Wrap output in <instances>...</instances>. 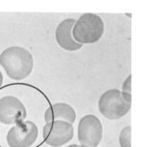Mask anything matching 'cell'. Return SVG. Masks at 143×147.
Returning <instances> with one entry per match:
<instances>
[{"mask_svg":"<svg viewBox=\"0 0 143 147\" xmlns=\"http://www.w3.org/2000/svg\"><path fill=\"white\" fill-rule=\"evenodd\" d=\"M0 65L9 79L20 81L31 74L34 62L27 49L20 46H11L0 55Z\"/></svg>","mask_w":143,"mask_h":147,"instance_id":"6da1fadb","label":"cell"},{"mask_svg":"<svg viewBox=\"0 0 143 147\" xmlns=\"http://www.w3.org/2000/svg\"><path fill=\"white\" fill-rule=\"evenodd\" d=\"M132 107V95L123 93L118 89L105 91L100 97L98 108L104 118L118 120L129 112Z\"/></svg>","mask_w":143,"mask_h":147,"instance_id":"7a4b0ae2","label":"cell"},{"mask_svg":"<svg viewBox=\"0 0 143 147\" xmlns=\"http://www.w3.org/2000/svg\"><path fill=\"white\" fill-rule=\"evenodd\" d=\"M72 33L73 39L82 45L94 44L103 35L104 23L97 14L86 13L76 20Z\"/></svg>","mask_w":143,"mask_h":147,"instance_id":"3957f363","label":"cell"},{"mask_svg":"<svg viewBox=\"0 0 143 147\" xmlns=\"http://www.w3.org/2000/svg\"><path fill=\"white\" fill-rule=\"evenodd\" d=\"M103 125L94 115H86L78 125V139L80 145L86 147H98L103 139Z\"/></svg>","mask_w":143,"mask_h":147,"instance_id":"277c9868","label":"cell"},{"mask_svg":"<svg viewBox=\"0 0 143 147\" xmlns=\"http://www.w3.org/2000/svg\"><path fill=\"white\" fill-rule=\"evenodd\" d=\"M38 128L31 121H24L9 130L6 142L9 147H31L37 141Z\"/></svg>","mask_w":143,"mask_h":147,"instance_id":"5b68a950","label":"cell"},{"mask_svg":"<svg viewBox=\"0 0 143 147\" xmlns=\"http://www.w3.org/2000/svg\"><path fill=\"white\" fill-rule=\"evenodd\" d=\"M74 137L72 125L63 121L47 122L43 128L45 142L52 147H61L70 142Z\"/></svg>","mask_w":143,"mask_h":147,"instance_id":"8992f818","label":"cell"},{"mask_svg":"<svg viewBox=\"0 0 143 147\" xmlns=\"http://www.w3.org/2000/svg\"><path fill=\"white\" fill-rule=\"evenodd\" d=\"M24 103L15 96L7 95L0 98V123L16 125L27 118Z\"/></svg>","mask_w":143,"mask_h":147,"instance_id":"52a82bcc","label":"cell"},{"mask_svg":"<svg viewBox=\"0 0 143 147\" xmlns=\"http://www.w3.org/2000/svg\"><path fill=\"white\" fill-rule=\"evenodd\" d=\"M76 20L73 18L65 19L59 23L55 30V39L57 44L65 51H79L83 46L77 43L72 37V32Z\"/></svg>","mask_w":143,"mask_h":147,"instance_id":"ba28073f","label":"cell"},{"mask_svg":"<svg viewBox=\"0 0 143 147\" xmlns=\"http://www.w3.org/2000/svg\"><path fill=\"white\" fill-rule=\"evenodd\" d=\"M76 119V112L71 105L59 102L51 105L45 112V121L50 122L54 121H63L68 123H74Z\"/></svg>","mask_w":143,"mask_h":147,"instance_id":"9c48e42d","label":"cell"},{"mask_svg":"<svg viewBox=\"0 0 143 147\" xmlns=\"http://www.w3.org/2000/svg\"><path fill=\"white\" fill-rule=\"evenodd\" d=\"M131 126H125L119 135V144L121 147H132L131 142Z\"/></svg>","mask_w":143,"mask_h":147,"instance_id":"30bf717a","label":"cell"},{"mask_svg":"<svg viewBox=\"0 0 143 147\" xmlns=\"http://www.w3.org/2000/svg\"><path fill=\"white\" fill-rule=\"evenodd\" d=\"M121 91L128 95H132V75L127 76L122 84Z\"/></svg>","mask_w":143,"mask_h":147,"instance_id":"8fae6325","label":"cell"},{"mask_svg":"<svg viewBox=\"0 0 143 147\" xmlns=\"http://www.w3.org/2000/svg\"><path fill=\"white\" fill-rule=\"evenodd\" d=\"M3 83V73L2 72L0 71V87L2 86Z\"/></svg>","mask_w":143,"mask_h":147,"instance_id":"7c38bea8","label":"cell"},{"mask_svg":"<svg viewBox=\"0 0 143 147\" xmlns=\"http://www.w3.org/2000/svg\"><path fill=\"white\" fill-rule=\"evenodd\" d=\"M66 147H86L84 146H82V145H77V144H72L70 145V146H68Z\"/></svg>","mask_w":143,"mask_h":147,"instance_id":"4fadbf2b","label":"cell"}]
</instances>
